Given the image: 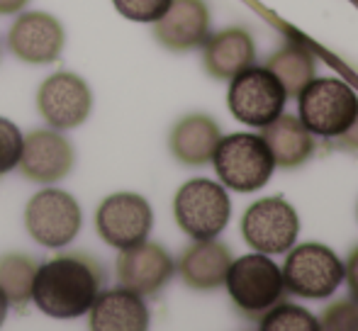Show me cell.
<instances>
[{
  "instance_id": "20",
  "label": "cell",
  "mask_w": 358,
  "mask_h": 331,
  "mask_svg": "<svg viewBox=\"0 0 358 331\" xmlns=\"http://www.w3.org/2000/svg\"><path fill=\"white\" fill-rule=\"evenodd\" d=\"M254 42L244 29H224L205 39V68L215 78H234L254 66Z\"/></svg>"
},
{
  "instance_id": "29",
  "label": "cell",
  "mask_w": 358,
  "mask_h": 331,
  "mask_svg": "<svg viewBox=\"0 0 358 331\" xmlns=\"http://www.w3.org/2000/svg\"><path fill=\"white\" fill-rule=\"evenodd\" d=\"M5 314H8V297H5V293L0 290V324L5 322Z\"/></svg>"
},
{
  "instance_id": "12",
  "label": "cell",
  "mask_w": 358,
  "mask_h": 331,
  "mask_svg": "<svg viewBox=\"0 0 358 331\" xmlns=\"http://www.w3.org/2000/svg\"><path fill=\"white\" fill-rule=\"evenodd\" d=\"M64 27L49 13H22L8 32V47L20 61L52 64L64 52Z\"/></svg>"
},
{
  "instance_id": "14",
  "label": "cell",
  "mask_w": 358,
  "mask_h": 331,
  "mask_svg": "<svg viewBox=\"0 0 358 331\" xmlns=\"http://www.w3.org/2000/svg\"><path fill=\"white\" fill-rule=\"evenodd\" d=\"M173 275V258L159 244L144 242L122 249L117 258L120 288L137 295H154L164 288Z\"/></svg>"
},
{
  "instance_id": "5",
  "label": "cell",
  "mask_w": 358,
  "mask_h": 331,
  "mask_svg": "<svg viewBox=\"0 0 358 331\" xmlns=\"http://www.w3.org/2000/svg\"><path fill=\"white\" fill-rule=\"evenodd\" d=\"M24 227L37 244L47 249H62L71 244L83 227L80 205L64 190L47 188L27 203Z\"/></svg>"
},
{
  "instance_id": "6",
  "label": "cell",
  "mask_w": 358,
  "mask_h": 331,
  "mask_svg": "<svg viewBox=\"0 0 358 331\" xmlns=\"http://www.w3.org/2000/svg\"><path fill=\"white\" fill-rule=\"evenodd\" d=\"M227 290L244 312H264L283 297V270L266 253H251L231 260Z\"/></svg>"
},
{
  "instance_id": "19",
  "label": "cell",
  "mask_w": 358,
  "mask_h": 331,
  "mask_svg": "<svg viewBox=\"0 0 358 331\" xmlns=\"http://www.w3.org/2000/svg\"><path fill=\"white\" fill-rule=\"evenodd\" d=\"M261 134V139L268 147L271 156H273L275 166L283 168H295V166L305 163L310 159L315 142H312V132L292 115L280 112L273 122H268Z\"/></svg>"
},
{
  "instance_id": "27",
  "label": "cell",
  "mask_w": 358,
  "mask_h": 331,
  "mask_svg": "<svg viewBox=\"0 0 358 331\" xmlns=\"http://www.w3.org/2000/svg\"><path fill=\"white\" fill-rule=\"evenodd\" d=\"M339 137H341V147H346V149H358V115H356L354 124H351V127L346 129L344 134H339Z\"/></svg>"
},
{
  "instance_id": "13",
  "label": "cell",
  "mask_w": 358,
  "mask_h": 331,
  "mask_svg": "<svg viewBox=\"0 0 358 331\" xmlns=\"http://www.w3.org/2000/svg\"><path fill=\"white\" fill-rule=\"evenodd\" d=\"M20 173L32 183H59L73 168V147L57 129L29 132L22 142Z\"/></svg>"
},
{
  "instance_id": "3",
  "label": "cell",
  "mask_w": 358,
  "mask_h": 331,
  "mask_svg": "<svg viewBox=\"0 0 358 331\" xmlns=\"http://www.w3.org/2000/svg\"><path fill=\"white\" fill-rule=\"evenodd\" d=\"M356 115L358 98L346 83L322 78L300 90V122L312 134L339 137L354 124Z\"/></svg>"
},
{
  "instance_id": "22",
  "label": "cell",
  "mask_w": 358,
  "mask_h": 331,
  "mask_svg": "<svg viewBox=\"0 0 358 331\" xmlns=\"http://www.w3.org/2000/svg\"><path fill=\"white\" fill-rule=\"evenodd\" d=\"M266 68L278 78L287 95H300V90L315 76V59L302 47H285L271 57Z\"/></svg>"
},
{
  "instance_id": "23",
  "label": "cell",
  "mask_w": 358,
  "mask_h": 331,
  "mask_svg": "<svg viewBox=\"0 0 358 331\" xmlns=\"http://www.w3.org/2000/svg\"><path fill=\"white\" fill-rule=\"evenodd\" d=\"M261 329L266 331H317L320 324L307 309L295 304H280L271 314H266Z\"/></svg>"
},
{
  "instance_id": "26",
  "label": "cell",
  "mask_w": 358,
  "mask_h": 331,
  "mask_svg": "<svg viewBox=\"0 0 358 331\" xmlns=\"http://www.w3.org/2000/svg\"><path fill=\"white\" fill-rule=\"evenodd\" d=\"M344 275H346V280H349L351 297H354L356 302H358V249L349 256V263H346Z\"/></svg>"
},
{
  "instance_id": "16",
  "label": "cell",
  "mask_w": 358,
  "mask_h": 331,
  "mask_svg": "<svg viewBox=\"0 0 358 331\" xmlns=\"http://www.w3.org/2000/svg\"><path fill=\"white\" fill-rule=\"evenodd\" d=\"M88 312L90 329L95 331H144L149 327V309L142 295L124 288L98 293Z\"/></svg>"
},
{
  "instance_id": "25",
  "label": "cell",
  "mask_w": 358,
  "mask_h": 331,
  "mask_svg": "<svg viewBox=\"0 0 358 331\" xmlns=\"http://www.w3.org/2000/svg\"><path fill=\"white\" fill-rule=\"evenodd\" d=\"M117 13L134 22H156L169 10L171 0H113Z\"/></svg>"
},
{
  "instance_id": "21",
  "label": "cell",
  "mask_w": 358,
  "mask_h": 331,
  "mask_svg": "<svg viewBox=\"0 0 358 331\" xmlns=\"http://www.w3.org/2000/svg\"><path fill=\"white\" fill-rule=\"evenodd\" d=\"M34 275L37 263L24 253H5L0 256V290L13 307H27L32 300Z\"/></svg>"
},
{
  "instance_id": "9",
  "label": "cell",
  "mask_w": 358,
  "mask_h": 331,
  "mask_svg": "<svg viewBox=\"0 0 358 331\" xmlns=\"http://www.w3.org/2000/svg\"><path fill=\"white\" fill-rule=\"evenodd\" d=\"M151 224H154V212L137 193L110 195L95 212V229L100 239L120 251L142 244L149 237Z\"/></svg>"
},
{
  "instance_id": "28",
  "label": "cell",
  "mask_w": 358,
  "mask_h": 331,
  "mask_svg": "<svg viewBox=\"0 0 358 331\" xmlns=\"http://www.w3.org/2000/svg\"><path fill=\"white\" fill-rule=\"evenodd\" d=\"M29 0H0V15H15L27 5Z\"/></svg>"
},
{
  "instance_id": "18",
  "label": "cell",
  "mask_w": 358,
  "mask_h": 331,
  "mask_svg": "<svg viewBox=\"0 0 358 331\" xmlns=\"http://www.w3.org/2000/svg\"><path fill=\"white\" fill-rule=\"evenodd\" d=\"M222 134L208 115H188L173 127L169 147L173 156L185 166H203L213 161V154Z\"/></svg>"
},
{
  "instance_id": "2",
  "label": "cell",
  "mask_w": 358,
  "mask_h": 331,
  "mask_svg": "<svg viewBox=\"0 0 358 331\" xmlns=\"http://www.w3.org/2000/svg\"><path fill=\"white\" fill-rule=\"evenodd\" d=\"M213 161L222 183L239 193L264 188L275 168L268 147L256 134H229L220 139Z\"/></svg>"
},
{
  "instance_id": "1",
  "label": "cell",
  "mask_w": 358,
  "mask_h": 331,
  "mask_svg": "<svg viewBox=\"0 0 358 331\" xmlns=\"http://www.w3.org/2000/svg\"><path fill=\"white\" fill-rule=\"evenodd\" d=\"M105 283V270L83 253L57 256L37 265L32 302L54 319H76L90 309Z\"/></svg>"
},
{
  "instance_id": "4",
  "label": "cell",
  "mask_w": 358,
  "mask_h": 331,
  "mask_svg": "<svg viewBox=\"0 0 358 331\" xmlns=\"http://www.w3.org/2000/svg\"><path fill=\"white\" fill-rule=\"evenodd\" d=\"M176 222L190 239H215L227 227L231 205L227 190L208 178L188 180L173 203Z\"/></svg>"
},
{
  "instance_id": "10",
  "label": "cell",
  "mask_w": 358,
  "mask_h": 331,
  "mask_svg": "<svg viewBox=\"0 0 358 331\" xmlns=\"http://www.w3.org/2000/svg\"><path fill=\"white\" fill-rule=\"evenodd\" d=\"M297 212L283 198H266L254 203L244 214L241 232L259 253H283L297 239Z\"/></svg>"
},
{
  "instance_id": "24",
  "label": "cell",
  "mask_w": 358,
  "mask_h": 331,
  "mask_svg": "<svg viewBox=\"0 0 358 331\" xmlns=\"http://www.w3.org/2000/svg\"><path fill=\"white\" fill-rule=\"evenodd\" d=\"M22 142L24 139L22 132L17 129V124L0 117V175L17 168L20 156H22Z\"/></svg>"
},
{
  "instance_id": "8",
  "label": "cell",
  "mask_w": 358,
  "mask_h": 331,
  "mask_svg": "<svg viewBox=\"0 0 358 331\" xmlns=\"http://www.w3.org/2000/svg\"><path fill=\"white\" fill-rule=\"evenodd\" d=\"M344 280V263L331 249L322 244H302L287 256L283 268V283L290 293L300 297L322 300L329 297Z\"/></svg>"
},
{
  "instance_id": "7",
  "label": "cell",
  "mask_w": 358,
  "mask_h": 331,
  "mask_svg": "<svg viewBox=\"0 0 358 331\" xmlns=\"http://www.w3.org/2000/svg\"><path fill=\"white\" fill-rule=\"evenodd\" d=\"M285 88L268 68L249 66L231 78L229 110L239 122L266 127L285 108Z\"/></svg>"
},
{
  "instance_id": "11",
  "label": "cell",
  "mask_w": 358,
  "mask_h": 331,
  "mask_svg": "<svg viewBox=\"0 0 358 331\" xmlns=\"http://www.w3.org/2000/svg\"><path fill=\"white\" fill-rule=\"evenodd\" d=\"M90 108H93L90 88L76 73L59 71L39 85L37 110L44 122L52 124L59 132L83 124L90 115Z\"/></svg>"
},
{
  "instance_id": "15",
  "label": "cell",
  "mask_w": 358,
  "mask_h": 331,
  "mask_svg": "<svg viewBox=\"0 0 358 331\" xmlns=\"http://www.w3.org/2000/svg\"><path fill=\"white\" fill-rule=\"evenodd\" d=\"M154 34L171 52H188L205 44L210 13L203 0H171L169 10L156 20Z\"/></svg>"
},
{
  "instance_id": "17",
  "label": "cell",
  "mask_w": 358,
  "mask_h": 331,
  "mask_svg": "<svg viewBox=\"0 0 358 331\" xmlns=\"http://www.w3.org/2000/svg\"><path fill=\"white\" fill-rule=\"evenodd\" d=\"M229 263L231 256L224 244L213 242V239H198L193 247L183 251L178 270L190 288L213 290L224 283Z\"/></svg>"
}]
</instances>
